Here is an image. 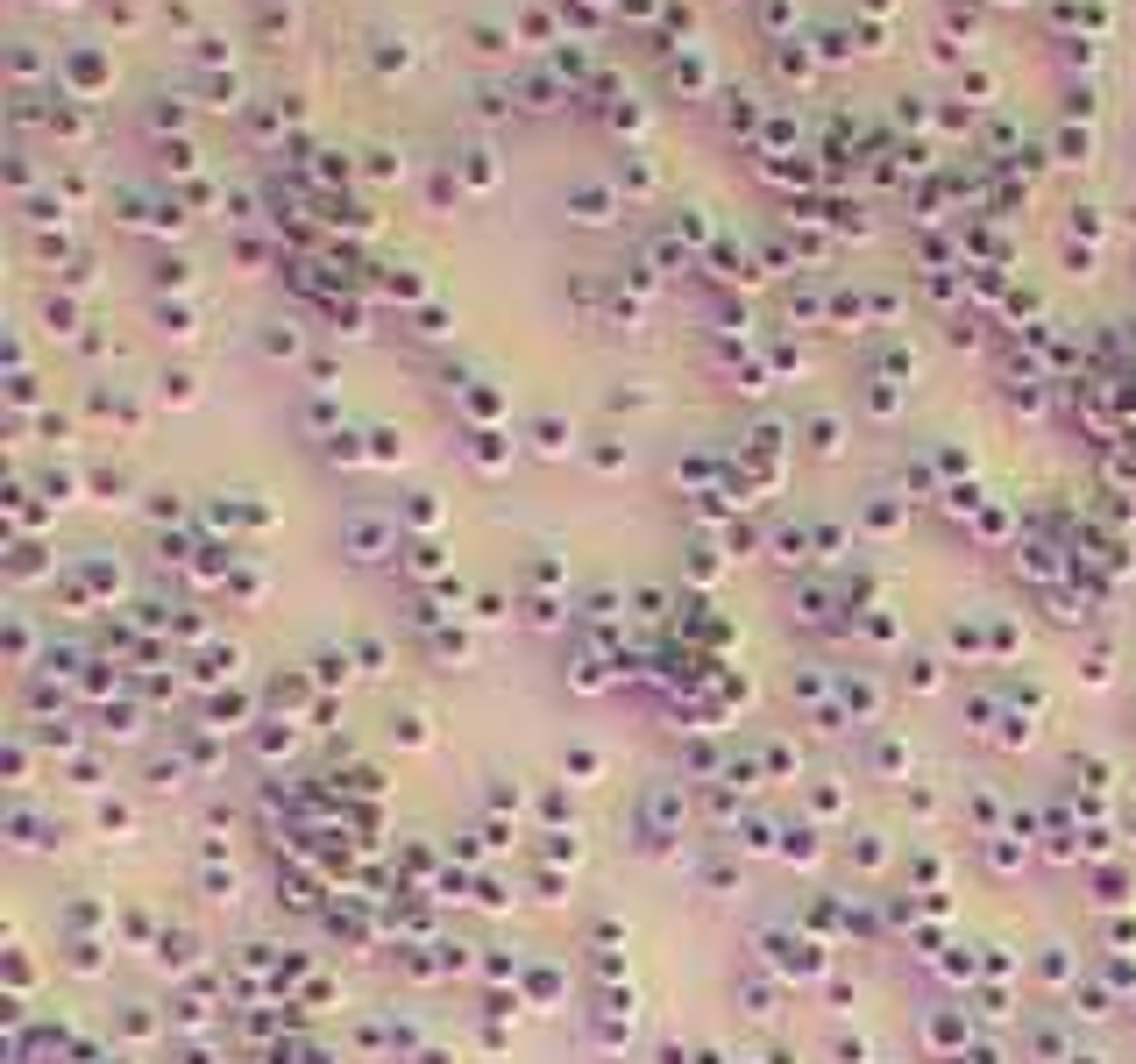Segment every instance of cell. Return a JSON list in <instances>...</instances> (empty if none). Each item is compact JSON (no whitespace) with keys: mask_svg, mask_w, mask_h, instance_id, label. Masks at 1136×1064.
<instances>
[{"mask_svg":"<svg viewBox=\"0 0 1136 1064\" xmlns=\"http://www.w3.org/2000/svg\"><path fill=\"white\" fill-rule=\"evenodd\" d=\"M831 1058H839V1064H874V1043H866V1036H845V1029H839V1036H831Z\"/></svg>","mask_w":1136,"mask_h":1064,"instance_id":"ba28073f","label":"cell"},{"mask_svg":"<svg viewBox=\"0 0 1136 1064\" xmlns=\"http://www.w3.org/2000/svg\"><path fill=\"white\" fill-rule=\"evenodd\" d=\"M355 653H362V667H370V674H384V646H377V638H355Z\"/></svg>","mask_w":1136,"mask_h":1064,"instance_id":"44dd1931","label":"cell"},{"mask_svg":"<svg viewBox=\"0 0 1136 1064\" xmlns=\"http://www.w3.org/2000/svg\"><path fill=\"white\" fill-rule=\"evenodd\" d=\"M192 958H199L192 930H157V965H163V972H185Z\"/></svg>","mask_w":1136,"mask_h":1064,"instance_id":"3957f363","label":"cell"},{"mask_svg":"<svg viewBox=\"0 0 1136 1064\" xmlns=\"http://www.w3.org/2000/svg\"><path fill=\"white\" fill-rule=\"evenodd\" d=\"M72 972L93 980V972H100V944H72Z\"/></svg>","mask_w":1136,"mask_h":1064,"instance_id":"2e32d148","label":"cell"},{"mask_svg":"<svg viewBox=\"0 0 1136 1064\" xmlns=\"http://www.w3.org/2000/svg\"><path fill=\"white\" fill-rule=\"evenodd\" d=\"M306 695H313V682H306V674H277V689H271V703H284V710H298V703H306Z\"/></svg>","mask_w":1136,"mask_h":1064,"instance_id":"9c48e42d","label":"cell"},{"mask_svg":"<svg viewBox=\"0 0 1136 1064\" xmlns=\"http://www.w3.org/2000/svg\"><path fill=\"white\" fill-rule=\"evenodd\" d=\"M178 788H185V767L178 759H157L150 767V795H178Z\"/></svg>","mask_w":1136,"mask_h":1064,"instance_id":"52a82bcc","label":"cell"},{"mask_svg":"<svg viewBox=\"0 0 1136 1064\" xmlns=\"http://www.w3.org/2000/svg\"><path fill=\"white\" fill-rule=\"evenodd\" d=\"M839 703H845V717H852V724L881 717V689H874L866 674H839Z\"/></svg>","mask_w":1136,"mask_h":1064,"instance_id":"7a4b0ae2","label":"cell"},{"mask_svg":"<svg viewBox=\"0 0 1136 1064\" xmlns=\"http://www.w3.org/2000/svg\"><path fill=\"white\" fill-rule=\"evenodd\" d=\"M398 738H406V745H427V717H419V710H406V717H398Z\"/></svg>","mask_w":1136,"mask_h":1064,"instance_id":"ffe728a7","label":"cell"},{"mask_svg":"<svg viewBox=\"0 0 1136 1064\" xmlns=\"http://www.w3.org/2000/svg\"><path fill=\"white\" fill-rule=\"evenodd\" d=\"M93 824H100V830H128V802H100Z\"/></svg>","mask_w":1136,"mask_h":1064,"instance_id":"5bb4252c","label":"cell"},{"mask_svg":"<svg viewBox=\"0 0 1136 1064\" xmlns=\"http://www.w3.org/2000/svg\"><path fill=\"white\" fill-rule=\"evenodd\" d=\"M1073 1064H1101V1058H1094V1050H1073Z\"/></svg>","mask_w":1136,"mask_h":1064,"instance_id":"cb8c5ba5","label":"cell"},{"mask_svg":"<svg viewBox=\"0 0 1136 1064\" xmlns=\"http://www.w3.org/2000/svg\"><path fill=\"white\" fill-rule=\"evenodd\" d=\"M1073 1001H1080L1073 1014H1086V1022H1101V1014H1108V993H1101V986H1073Z\"/></svg>","mask_w":1136,"mask_h":1064,"instance_id":"8fae6325","label":"cell"},{"mask_svg":"<svg viewBox=\"0 0 1136 1064\" xmlns=\"http://www.w3.org/2000/svg\"><path fill=\"white\" fill-rule=\"evenodd\" d=\"M1037 972H1044L1052 986H1065V980H1073V958H1065V944H1052V951L1037 958Z\"/></svg>","mask_w":1136,"mask_h":1064,"instance_id":"30bf717a","label":"cell"},{"mask_svg":"<svg viewBox=\"0 0 1136 1064\" xmlns=\"http://www.w3.org/2000/svg\"><path fill=\"white\" fill-rule=\"evenodd\" d=\"M760 759H767V773H782V781H788V773H796V752H788V745H767Z\"/></svg>","mask_w":1136,"mask_h":1064,"instance_id":"ac0fdd59","label":"cell"},{"mask_svg":"<svg viewBox=\"0 0 1136 1064\" xmlns=\"http://www.w3.org/2000/svg\"><path fill=\"white\" fill-rule=\"evenodd\" d=\"M760 951L774 972H796V980H817L824 972V944L817 937H788V930H760Z\"/></svg>","mask_w":1136,"mask_h":1064,"instance_id":"6da1fadb","label":"cell"},{"mask_svg":"<svg viewBox=\"0 0 1136 1064\" xmlns=\"http://www.w3.org/2000/svg\"><path fill=\"white\" fill-rule=\"evenodd\" d=\"M412 1064H462V1058H448V1050H419Z\"/></svg>","mask_w":1136,"mask_h":1064,"instance_id":"603a6c76","label":"cell"},{"mask_svg":"<svg viewBox=\"0 0 1136 1064\" xmlns=\"http://www.w3.org/2000/svg\"><path fill=\"white\" fill-rule=\"evenodd\" d=\"M803 547H810L803 532H782V539H774V560H796V568H803V560H810V554H803Z\"/></svg>","mask_w":1136,"mask_h":1064,"instance_id":"9a60e30c","label":"cell"},{"mask_svg":"<svg viewBox=\"0 0 1136 1064\" xmlns=\"http://www.w3.org/2000/svg\"><path fill=\"white\" fill-rule=\"evenodd\" d=\"M313 682L320 689H349V653H320L313 660Z\"/></svg>","mask_w":1136,"mask_h":1064,"instance_id":"8992f818","label":"cell"},{"mask_svg":"<svg viewBox=\"0 0 1136 1064\" xmlns=\"http://www.w3.org/2000/svg\"><path fill=\"white\" fill-rule=\"evenodd\" d=\"M782 837H788L782 859H796V866H817V830H810V824H788Z\"/></svg>","mask_w":1136,"mask_h":1064,"instance_id":"5b68a950","label":"cell"},{"mask_svg":"<svg viewBox=\"0 0 1136 1064\" xmlns=\"http://www.w3.org/2000/svg\"><path fill=\"white\" fill-rule=\"evenodd\" d=\"M909 689H923V695L938 689V660H909Z\"/></svg>","mask_w":1136,"mask_h":1064,"instance_id":"e0dca14e","label":"cell"},{"mask_svg":"<svg viewBox=\"0 0 1136 1064\" xmlns=\"http://www.w3.org/2000/svg\"><path fill=\"white\" fill-rule=\"evenodd\" d=\"M568 773H575V781H596V773H604V759H596L590 745H575V752H568Z\"/></svg>","mask_w":1136,"mask_h":1064,"instance_id":"4fadbf2b","label":"cell"},{"mask_svg":"<svg viewBox=\"0 0 1136 1064\" xmlns=\"http://www.w3.org/2000/svg\"><path fill=\"white\" fill-rule=\"evenodd\" d=\"M866 759H874V773H909V745H902V738H874Z\"/></svg>","mask_w":1136,"mask_h":1064,"instance_id":"277c9868","label":"cell"},{"mask_svg":"<svg viewBox=\"0 0 1136 1064\" xmlns=\"http://www.w3.org/2000/svg\"><path fill=\"white\" fill-rule=\"evenodd\" d=\"M852 859H860L866 873H881V866H888V845H881V837H866V830H860V845H852Z\"/></svg>","mask_w":1136,"mask_h":1064,"instance_id":"7c38bea8","label":"cell"},{"mask_svg":"<svg viewBox=\"0 0 1136 1064\" xmlns=\"http://www.w3.org/2000/svg\"><path fill=\"white\" fill-rule=\"evenodd\" d=\"M476 617H484V625H505L512 611H505V596H484V604H476Z\"/></svg>","mask_w":1136,"mask_h":1064,"instance_id":"7402d4cb","label":"cell"},{"mask_svg":"<svg viewBox=\"0 0 1136 1064\" xmlns=\"http://www.w3.org/2000/svg\"><path fill=\"white\" fill-rule=\"evenodd\" d=\"M107 731H114V738H136L142 717H136V710H107Z\"/></svg>","mask_w":1136,"mask_h":1064,"instance_id":"d6986e66","label":"cell"}]
</instances>
